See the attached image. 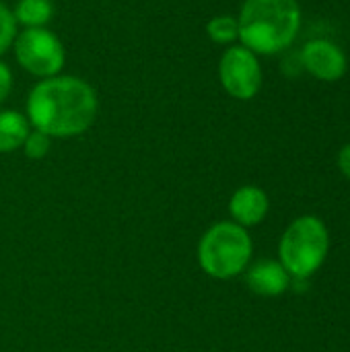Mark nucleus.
<instances>
[{"label": "nucleus", "mask_w": 350, "mask_h": 352, "mask_svg": "<svg viewBox=\"0 0 350 352\" xmlns=\"http://www.w3.org/2000/svg\"><path fill=\"white\" fill-rule=\"evenodd\" d=\"M252 237L248 229L237 223H217L212 225L198 243V264L200 268L219 280H229L245 272L252 260Z\"/></svg>", "instance_id": "obj_3"}, {"label": "nucleus", "mask_w": 350, "mask_h": 352, "mask_svg": "<svg viewBox=\"0 0 350 352\" xmlns=\"http://www.w3.org/2000/svg\"><path fill=\"white\" fill-rule=\"evenodd\" d=\"M291 274L285 270L281 262L260 260L245 268V283L250 291L262 297H278L291 287Z\"/></svg>", "instance_id": "obj_9"}, {"label": "nucleus", "mask_w": 350, "mask_h": 352, "mask_svg": "<svg viewBox=\"0 0 350 352\" xmlns=\"http://www.w3.org/2000/svg\"><path fill=\"white\" fill-rule=\"evenodd\" d=\"M17 37V21L12 16V10L0 0V56L12 47V41Z\"/></svg>", "instance_id": "obj_14"}, {"label": "nucleus", "mask_w": 350, "mask_h": 352, "mask_svg": "<svg viewBox=\"0 0 350 352\" xmlns=\"http://www.w3.org/2000/svg\"><path fill=\"white\" fill-rule=\"evenodd\" d=\"M219 80L233 99H254L262 89V66L258 56L241 43L229 45L219 60Z\"/></svg>", "instance_id": "obj_6"}, {"label": "nucleus", "mask_w": 350, "mask_h": 352, "mask_svg": "<svg viewBox=\"0 0 350 352\" xmlns=\"http://www.w3.org/2000/svg\"><path fill=\"white\" fill-rule=\"evenodd\" d=\"M12 16L17 25H23V29L45 27L54 16V2L52 0H19L12 8Z\"/></svg>", "instance_id": "obj_11"}, {"label": "nucleus", "mask_w": 350, "mask_h": 352, "mask_svg": "<svg viewBox=\"0 0 350 352\" xmlns=\"http://www.w3.org/2000/svg\"><path fill=\"white\" fill-rule=\"evenodd\" d=\"M29 132L31 124L27 116L14 109H0V155L21 148Z\"/></svg>", "instance_id": "obj_10"}, {"label": "nucleus", "mask_w": 350, "mask_h": 352, "mask_svg": "<svg viewBox=\"0 0 350 352\" xmlns=\"http://www.w3.org/2000/svg\"><path fill=\"white\" fill-rule=\"evenodd\" d=\"M95 89L78 76L56 74L41 78L29 91L27 120L50 138H72L87 132L97 118Z\"/></svg>", "instance_id": "obj_1"}, {"label": "nucleus", "mask_w": 350, "mask_h": 352, "mask_svg": "<svg viewBox=\"0 0 350 352\" xmlns=\"http://www.w3.org/2000/svg\"><path fill=\"white\" fill-rule=\"evenodd\" d=\"M10 89H12V72L8 68V64H4L0 60V103L8 97Z\"/></svg>", "instance_id": "obj_15"}, {"label": "nucleus", "mask_w": 350, "mask_h": 352, "mask_svg": "<svg viewBox=\"0 0 350 352\" xmlns=\"http://www.w3.org/2000/svg\"><path fill=\"white\" fill-rule=\"evenodd\" d=\"M239 41L256 56H272L287 50L301 27L297 0H245L239 16Z\"/></svg>", "instance_id": "obj_2"}, {"label": "nucleus", "mask_w": 350, "mask_h": 352, "mask_svg": "<svg viewBox=\"0 0 350 352\" xmlns=\"http://www.w3.org/2000/svg\"><path fill=\"white\" fill-rule=\"evenodd\" d=\"M338 167H340V171L350 179V142L340 151V155H338Z\"/></svg>", "instance_id": "obj_16"}, {"label": "nucleus", "mask_w": 350, "mask_h": 352, "mask_svg": "<svg viewBox=\"0 0 350 352\" xmlns=\"http://www.w3.org/2000/svg\"><path fill=\"white\" fill-rule=\"evenodd\" d=\"M328 248L330 237L324 221L314 214H305L295 219L283 233L278 245V262L285 266L291 278L305 280L322 268L328 256Z\"/></svg>", "instance_id": "obj_4"}, {"label": "nucleus", "mask_w": 350, "mask_h": 352, "mask_svg": "<svg viewBox=\"0 0 350 352\" xmlns=\"http://www.w3.org/2000/svg\"><path fill=\"white\" fill-rule=\"evenodd\" d=\"M303 68L320 80L334 82L347 72L344 52L330 39H311L301 50Z\"/></svg>", "instance_id": "obj_7"}, {"label": "nucleus", "mask_w": 350, "mask_h": 352, "mask_svg": "<svg viewBox=\"0 0 350 352\" xmlns=\"http://www.w3.org/2000/svg\"><path fill=\"white\" fill-rule=\"evenodd\" d=\"M12 50L19 66L37 78H50L60 74L66 62V50L60 37L47 27L17 31Z\"/></svg>", "instance_id": "obj_5"}, {"label": "nucleus", "mask_w": 350, "mask_h": 352, "mask_svg": "<svg viewBox=\"0 0 350 352\" xmlns=\"http://www.w3.org/2000/svg\"><path fill=\"white\" fill-rule=\"evenodd\" d=\"M206 35L217 45H233L239 39V25L237 16L231 14H217L206 23Z\"/></svg>", "instance_id": "obj_12"}, {"label": "nucleus", "mask_w": 350, "mask_h": 352, "mask_svg": "<svg viewBox=\"0 0 350 352\" xmlns=\"http://www.w3.org/2000/svg\"><path fill=\"white\" fill-rule=\"evenodd\" d=\"M268 208V196L258 186H241L229 200V212L233 217V223H237L243 229L260 225L266 219Z\"/></svg>", "instance_id": "obj_8"}, {"label": "nucleus", "mask_w": 350, "mask_h": 352, "mask_svg": "<svg viewBox=\"0 0 350 352\" xmlns=\"http://www.w3.org/2000/svg\"><path fill=\"white\" fill-rule=\"evenodd\" d=\"M50 146H52V138L47 134L31 128V132L27 134V138H25V142H23L21 148H23V153H25L27 159L39 161V159H43L50 153Z\"/></svg>", "instance_id": "obj_13"}]
</instances>
